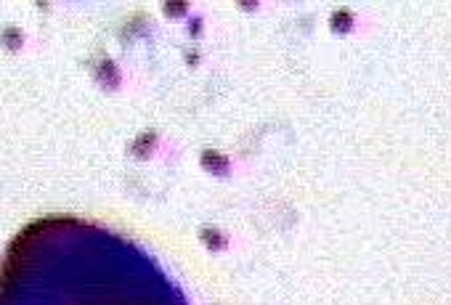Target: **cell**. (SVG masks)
Returning <instances> with one entry per match:
<instances>
[{"label": "cell", "mask_w": 451, "mask_h": 305, "mask_svg": "<svg viewBox=\"0 0 451 305\" xmlns=\"http://www.w3.org/2000/svg\"><path fill=\"white\" fill-rule=\"evenodd\" d=\"M351 24H353V16L348 14V11H334V16H332V29L342 32V29H348Z\"/></svg>", "instance_id": "1"}, {"label": "cell", "mask_w": 451, "mask_h": 305, "mask_svg": "<svg viewBox=\"0 0 451 305\" xmlns=\"http://www.w3.org/2000/svg\"><path fill=\"white\" fill-rule=\"evenodd\" d=\"M202 162H204L207 170H215V173L218 170H226V159H221L218 154H213V151H207V154L202 157Z\"/></svg>", "instance_id": "2"}, {"label": "cell", "mask_w": 451, "mask_h": 305, "mask_svg": "<svg viewBox=\"0 0 451 305\" xmlns=\"http://www.w3.org/2000/svg\"><path fill=\"white\" fill-rule=\"evenodd\" d=\"M202 236H204V242L210 244V247H218V244H221V236H215L213 231H202Z\"/></svg>", "instance_id": "3"}, {"label": "cell", "mask_w": 451, "mask_h": 305, "mask_svg": "<svg viewBox=\"0 0 451 305\" xmlns=\"http://www.w3.org/2000/svg\"><path fill=\"white\" fill-rule=\"evenodd\" d=\"M165 8H167V14H183V8H186V6H183V3H167Z\"/></svg>", "instance_id": "4"}]
</instances>
